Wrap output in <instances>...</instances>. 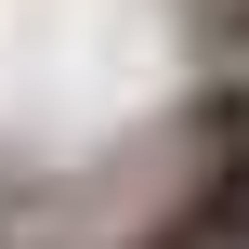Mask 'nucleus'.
<instances>
[{
	"label": "nucleus",
	"mask_w": 249,
	"mask_h": 249,
	"mask_svg": "<svg viewBox=\"0 0 249 249\" xmlns=\"http://www.w3.org/2000/svg\"><path fill=\"white\" fill-rule=\"evenodd\" d=\"M171 223H184L197 249H249V158H210V171H197V197H184Z\"/></svg>",
	"instance_id": "1"
},
{
	"label": "nucleus",
	"mask_w": 249,
	"mask_h": 249,
	"mask_svg": "<svg viewBox=\"0 0 249 249\" xmlns=\"http://www.w3.org/2000/svg\"><path fill=\"white\" fill-rule=\"evenodd\" d=\"M184 144H197V158H249V66L210 79V92L184 105Z\"/></svg>",
	"instance_id": "2"
},
{
	"label": "nucleus",
	"mask_w": 249,
	"mask_h": 249,
	"mask_svg": "<svg viewBox=\"0 0 249 249\" xmlns=\"http://www.w3.org/2000/svg\"><path fill=\"white\" fill-rule=\"evenodd\" d=\"M118 249H197V236H184V223H144V236H118Z\"/></svg>",
	"instance_id": "4"
},
{
	"label": "nucleus",
	"mask_w": 249,
	"mask_h": 249,
	"mask_svg": "<svg viewBox=\"0 0 249 249\" xmlns=\"http://www.w3.org/2000/svg\"><path fill=\"white\" fill-rule=\"evenodd\" d=\"M210 39H223V53L249 66V0H210Z\"/></svg>",
	"instance_id": "3"
}]
</instances>
